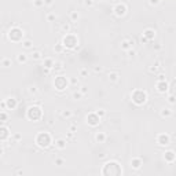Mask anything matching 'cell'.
<instances>
[{"label":"cell","instance_id":"cell-49","mask_svg":"<svg viewBox=\"0 0 176 176\" xmlns=\"http://www.w3.org/2000/svg\"><path fill=\"white\" fill-rule=\"evenodd\" d=\"M157 81H165L167 80V77H165V75L164 73H157Z\"/></svg>","mask_w":176,"mask_h":176},{"label":"cell","instance_id":"cell-12","mask_svg":"<svg viewBox=\"0 0 176 176\" xmlns=\"http://www.w3.org/2000/svg\"><path fill=\"white\" fill-rule=\"evenodd\" d=\"M144 37H146L149 42H153V40L155 39V36H157V30L154 29V28H146V29L143 30V33H142Z\"/></svg>","mask_w":176,"mask_h":176},{"label":"cell","instance_id":"cell-26","mask_svg":"<svg viewBox=\"0 0 176 176\" xmlns=\"http://www.w3.org/2000/svg\"><path fill=\"white\" fill-rule=\"evenodd\" d=\"M21 45L24 50H33V40L32 39H24L21 42Z\"/></svg>","mask_w":176,"mask_h":176},{"label":"cell","instance_id":"cell-19","mask_svg":"<svg viewBox=\"0 0 176 176\" xmlns=\"http://www.w3.org/2000/svg\"><path fill=\"white\" fill-rule=\"evenodd\" d=\"M29 58H32V59L35 61V62H39V61H42L43 58H44V54H43V51H42V50H35Z\"/></svg>","mask_w":176,"mask_h":176},{"label":"cell","instance_id":"cell-52","mask_svg":"<svg viewBox=\"0 0 176 176\" xmlns=\"http://www.w3.org/2000/svg\"><path fill=\"white\" fill-rule=\"evenodd\" d=\"M139 39H140V43H142V44H147V43H150L149 40H147L146 37L143 36V35H140V37H139Z\"/></svg>","mask_w":176,"mask_h":176},{"label":"cell","instance_id":"cell-31","mask_svg":"<svg viewBox=\"0 0 176 176\" xmlns=\"http://www.w3.org/2000/svg\"><path fill=\"white\" fill-rule=\"evenodd\" d=\"M68 81H69V84L72 87H75V88H78V87H80V78L78 77H70Z\"/></svg>","mask_w":176,"mask_h":176},{"label":"cell","instance_id":"cell-36","mask_svg":"<svg viewBox=\"0 0 176 176\" xmlns=\"http://www.w3.org/2000/svg\"><path fill=\"white\" fill-rule=\"evenodd\" d=\"M129 48H132V47H131V44H129L128 39L125 37V39H124V40L121 42V50H122V51H128Z\"/></svg>","mask_w":176,"mask_h":176},{"label":"cell","instance_id":"cell-33","mask_svg":"<svg viewBox=\"0 0 176 176\" xmlns=\"http://www.w3.org/2000/svg\"><path fill=\"white\" fill-rule=\"evenodd\" d=\"M83 98H84V95L78 90H76V91L72 92V99H75V101H81Z\"/></svg>","mask_w":176,"mask_h":176},{"label":"cell","instance_id":"cell-34","mask_svg":"<svg viewBox=\"0 0 176 176\" xmlns=\"http://www.w3.org/2000/svg\"><path fill=\"white\" fill-rule=\"evenodd\" d=\"M127 52V57L129 58V59H134V58H136V55H138V51L135 50V48H129L128 51H125Z\"/></svg>","mask_w":176,"mask_h":176},{"label":"cell","instance_id":"cell-7","mask_svg":"<svg viewBox=\"0 0 176 176\" xmlns=\"http://www.w3.org/2000/svg\"><path fill=\"white\" fill-rule=\"evenodd\" d=\"M69 85L68 78H65L63 76H57L54 80V87L57 91H65Z\"/></svg>","mask_w":176,"mask_h":176},{"label":"cell","instance_id":"cell-1","mask_svg":"<svg viewBox=\"0 0 176 176\" xmlns=\"http://www.w3.org/2000/svg\"><path fill=\"white\" fill-rule=\"evenodd\" d=\"M24 29L19 28V25H14L8 32V39L14 43H21L24 40Z\"/></svg>","mask_w":176,"mask_h":176},{"label":"cell","instance_id":"cell-8","mask_svg":"<svg viewBox=\"0 0 176 176\" xmlns=\"http://www.w3.org/2000/svg\"><path fill=\"white\" fill-rule=\"evenodd\" d=\"M155 142H157L158 146H169L171 144V136L167 134H158L157 136H155Z\"/></svg>","mask_w":176,"mask_h":176},{"label":"cell","instance_id":"cell-54","mask_svg":"<svg viewBox=\"0 0 176 176\" xmlns=\"http://www.w3.org/2000/svg\"><path fill=\"white\" fill-rule=\"evenodd\" d=\"M0 109H2V110H7L6 109V102H0Z\"/></svg>","mask_w":176,"mask_h":176},{"label":"cell","instance_id":"cell-10","mask_svg":"<svg viewBox=\"0 0 176 176\" xmlns=\"http://www.w3.org/2000/svg\"><path fill=\"white\" fill-rule=\"evenodd\" d=\"M142 165H143V160L140 157H132L131 161H129V167L134 171H139L142 168Z\"/></svg>","mask_w":176,"mask_h":176},{"label":"cell","instance_id":"cell-55","mask_svg":"<svg viewBox=\"0 0 176 176\" xmlns=\"http://www.w3.org/2000/svg\"><path fill=\"white\" fill-rule=\"evenodd\" d=\"M4 154V147L3 146H0V157Z\"/></svg>","mask_w":176,"mask_h":176},{"label":"cell","instance_id":"cell-32","mask_svg":"<svg viewBox=\"0 0 176 176\" xmlns=\"http://www.w3.org/2000/svg\"><path fill=\"white\" fill-rule=\"evenodd\" d=\"M0 65L3 66V68H11V66H12L11 58H3V59L0 61Z\"/></svg>","mask_w":176,"mask_h":176},{"label":"cell","instance_id":"cell-9","mask_svg":"<svg viewBox=\"0 0 176 176\" xmlns=\"http://www.w3.org/2000/svg\"><path fill=\"white\" fill-rule=\"evenodd\" d=\"M101 120L102 118L95 113V111H91V113L87 114V122H88V125H91V127H96L99 122H101Z\"/></svg>","mask_w":176,"mask_h":176},{"label":"cell","instance_id":"cell-15","mask_svg":"<svg viewBox=\"0 0 176 176\" xmlns=\"http://www.w3.org/2000/svg\"><path fill=\"white\" fill-rule=\"evenodd\" d=\"M120 73L117 72V70H110V72L108 73V80H109V83H113V84H116V83H118L120 81Z\"/></svg>","mask_w":176,"mask_h":176},{"label":"cell","instance_id":"cell-28","mask_svg":"<svg viewBox=\"0 0 176 176\" xmlns=\"http://www.w3.org/2000/svg\"><path fill=\"white\" fill-rule=\"evenodd\" d=\"M45 19H47V22H51V24H52V22H55L58 19V15L55 14V12L50 11V12H47V14H45Z\"/></svg>","mask_w":176,"mask_h":176},{"label":"cell","instance_id":"cell-44","mask_svg":"<svg viewBox=\"0 0 176 176\" xmlns=\"http://www.w3.org/2000/svg\"><path fill=\"white\" fill-rule=\"evenodd\" d=\"M77 90H78V91H80V92H81V94H83V95H84V96H85V95H87V94H88V87H87V85H81V84H80V87H78Z\"/></svg>","mask_w":176,"mask_h":176},{"label":"cell","instance_id":"cell-51","mask_svg":"<svg viewBox=\"0 0 176 176\" xmlns=\"http://www.w3.org/2000/svg\"><path fill=\"white\" fill-rule=\"evenodd\" d=\"M102 72H103L102 66H94V73H102Z\"/></svg>","mask_w":176,"mask_h":176},{"label":"cell","instance_id":"cell-48","mask_svg":"<svg viewBox=\"0 0 176 176\" xmlns=\"http://www.w3.org/2000/svg\"><path fill=\"white\" fill-rule=\"evenodd\" d=\"M168 103H169L171 106H173V105H175V95H173V92H171L169 96H168Z\"/></svg>","mask_w":176,"mask_h":176},{"label":"cell","instance_id":"cell-22","mask_svg":"<svg viewBox=\"0 0 176 176\" xmlns=\"http://www.w3.org/2000/svg\"><path fill=\"white\" fill-rule=\"evenodd\" d=\"M59 116L65 120H70L73 116H75V111L70 110V109H65V110H61L59 111Z\"/></svg>","mask_w":176,"mask_h":176},{"label":"cell","instance_id":"cell-16","mask_svg":"<svg viewBox=\"0 0 176 176\" xmlns=\"http://www.w3.org/2000/svg\"><path fill=\"white\" fill-rule=\"evenodd\" d=\"M4 102H6V109H7V110H15L17 106H18V101H17L15 98H7Z\"/></svg>","mask_w":176,"mask_h":176},{"label":"cell","instance_id":"cell-20","mask_svg":"<svg viewBox=\"0 0 176 176\" xmlns=\"http://www.w3.org/2000/svg\"><path fill=\"white\" fill-rule=\"evenodd\" d=\"M17 62L22 63V65L28 63L29 62V55L25 54V52H18V54H17Z\"/></svg>","mask_w":176,"mask_h":176},{"label":"cell","instance_id":"cell-27","mask_svg":"<svg viewBox=\"0 0 176 176\" xmlns=\"http://www.w3.org/2000/svg\"><path fill=\"white\" fill-rule=\"evenodd\" d=\"M164 160L167 162H169V164H172L173 160H175V153H173V150H169V151L164 153Z\"/></svg>","mask_w":176,"mask_h":176},{"label":"cell","instance_id":"cell-29","mask_svg":"<svg viewBox=\"0 0 176 176\" xmlns=\"http://www.w3.org/2000/svg\"><path fill=\"white\" fill-rule=\"evenodd\" d=\"M63 51H65V47H63L62 42L59 40V42H58L57 44L54 45V52H55V54H62Z\"/></svg>","mask_w":176,"mask_h":176},{"label":"cell","instance_id":"cell-21","mask_svg":"<svg viewBox=\"0 0 176 176\" xmlns=\"http://www.w3.org/2000/svg\"><path fill=\"white\" fill-rule=\"evenodd\" d=\"M54 62L55 61L50 57H45L42 59V63H43V66H44V69H50V70L52 69V66H54Z\"/></svg>","mask_w":176,"mask_h":176},{"label":"cell","instance_id":"cell-18","mask_svg":"<svg viewBox=\"0 0 176 176\" xmlns=\"http://www.w3.org/2000/svg\"><path fill=\"white\" fill-rule=\"evenodd\" d=\"M160 116H161L162 118H172L173 110L171 108H162L161 110H160Z\"/></svg>","mask_w":176,"mask_h":176},{"label":"cell","instance_id":"cell-35","mask_svg":"<svg viewBox=\"0 0 176 176\" xmlns=\"http://www.w3.org/2000/svg\"><path fill=\"white\" fill-rule=\"evenodd\" d=\"M54 164H55V165H58V167H62V165L65 164V158L61 157V155H55V158H54Z\"/></svg>","mask_w":176,"mask_h":176},{"label":"cell","instance_id":"cell-41","mask_svg":"<svg viewBox=\"0 0 176 176\" xmlns=\"http://www.w3.org/2000/svg\"><path fill=\"white\" fill-rule=\"evenodd\" d=\"M116 118H113V116L109 117V124H113V125H116V124H118L120 121H121V117L120 116H114Z\"/></svg>","mask_w":176,"mask_h":176},{"label":"cell","instance_id":"cell-23","mask_svg":"<svg viewBox=\"0 0 176 176\" xmlns=\"http://www.w3.org/2000/svg\"><path fill=\"white\" fill-rule=\"evenodd\" d=\"M63 66H65V63H63L62 61H55L54 66H52V69H51V70H54L55 75H58L59 72H62V70H63Z\"/></svg>","mask_w":176,"mask_h":176},{"label":"cell","instance_id":"cell-14","mask_svg":"<svg viewBox=\"0 0 176 176\" xmlns=\"http://www.w3.org/2000/svg\"><path fill=\"white\" fill-rule=\"evenodd\" d=\"M52 143H54V146H55V149H57V150H65L68 140L63 139V138H58V139L52 140Z\"/></svg>","mask_w":176,"mask_h":176},{"label":"cell","instance_id":"cell-40","mask_svg":"<svg viewBox=\"0 0 176 176\" xmlns=\"http://www.w3.org/2000/svg\"><path fill=\"white\" fill-rule=\"evenodd\" d=\"M83 4L85 8H94L95 7V0H84Z\"/></svg>","mask_w":176,"mask_h":176},{"label":"cell","instance_id":"cell-24","mask_svg":"<svg viewBox=\"0 0 176 176\" xmlns=\"http://www.w3.org/2000/svg\"><path fill=\"white\" fill-rule=\"evenodd\" d=\"M69 21L72 24H77L80 21V12L78 11H70L69 12Z\"/></svg>","mask_w":176,"mask_h":176},{"label":"cell","instance_id":"cell-3","mask_svg":"<svg viewBox=\"0 0 176 176\" xmlns=\"http://www.w3.org/2000/svg\"><path fill=\"white\" fill-rule=\"evenodd\" d=\"M131 98H132V102H134L135 105L140 106V105L146 103L147 92H146V91H143V90H135L134 92H131Z\"/></svg>","mask_w":176,"mask_h":176},{"label":"cell","instance_id":"cell-37","mask_svg":"<svg viewBox=\"0 0 176 176\" xmlns=\"http://www.w3.org/2000/svg\"><path fill=\"white\" fill-rule=\"evenodd\" d=\"M28 92L32 96H36L37 94H39V88H37V85H30L29 88H28Z\"/></svg>","mask_w":176,"mask_h":176},{"label":"cell","instance_id":"cell-4","mask_svg":"<svg viewBox=\"0 0 176 176\" xmlns=\"http://www.w3.org/2000/svg\"><path fill=\"white\" fill-rule=\"evenodd\" d=\"M61 42L65 48H76V45L78 44V37L73 33H66Z\"/></svg>","mask_w":176,"mask_h":176},{"label":"cell","instance_id":"cell-53","mask_svg":"<svg viewBox=\"0 0 176 176\" xmlns=\"http://www.w3.org/2000/svg\"><path fill=\"white\" fill-rule=\"evenodd\" d=\"M12 139L15 140V143H17V142H19V140L22 139V135H19V134H15L14 136H12Z\"/></svg>","mask_w":176,"mask_h":176},{"label":"cell","instance_id":"cell-17","mask_svg":"<svg viewBox=\"0 0 176 176\" xmlns=\"http://www.w3.org/2000/svg\"><path fill=\"white\" fill-rule=\"evenodd\" d=\"M94 139H95L96 143H105L106 140H108V135L105 134V132H95V135H94Z\"/></svg>","mask_w":176,"mask_h":176},{"label":"cell","instance_id":"cell-42","mask_svg":"<svg viewBox=\"0 0 176 176\" xmlns=\"http://www.w3.org/2000/svg\"><path fill=\"white\" fill-rule=\"evenodd\" d=\"M32 3H33V7H35V8H43V7H44V2H43V0H33Z\"/></svg>","mask_w":176,"mask_h":176},{"label":"cell","instance_id":"cell-38","mask_svg":"<svg viewBox=\"0 0 176 176\" xmlns=\"http://www.w3.org/2000/svg\"><path fill=\"white\" fill-rule=\"evenodd\" d=\"M7 121H8V114H7L6 110H2V111H0V122L6 124Z\"/></svg>","mask_w":176,"mask_h":176},{"label":"cell","instance_id":"cell-5","mask_svg":"<svg viewBox=\"0 0 176 176\" xmlns=\"http://www.w3.org/2000/svg\"><path fill=\"white\" fill-rule=\"evenodd\" d=\"M42 106L40 105H37V106H29V109H28V118L33 120V121H37V120L42 118Z\"/></svg>","mask_w":176,"mask_h":176},{"label":"cell","instance_id":"cell-2","mask_svg":"<svg viewBox=\"0 0 176 176\" xmlns=\"http://www.w3.org/2000/svg\"><path fill=\"white\" fill-rule=\"evenodd\" d=\"M51 143H52V138H51V135L48 134V132L40 131L39 134H37V136H36V144L37 146L47 149Z\"/></svg>","mask_w":176,"mask_h":176},{"label":"cell","instance_id":"cell-45","mask_svg":"<svg viewBox=\"0 0 176 176\" xmlns=\"http://www.w3.org/2000/svg\"><path fill=\"white\" fill-rule=\"evenodd\" d=\"M43 2H44V7H47V8L54 7V4H55V0H43Z\"/></svg>","mask_w":176,"mask_h":176},{"label":"cell","instance_id":"cell-39","mask_svg":"<svg viewBox=\"0 0 176 176\" xmlns=\"http://www.w3.org/2000/svg\"><path fill=\"white\" fill-rule=\"evenodd\" d=\"M147 70H149V73H151V75H157V73L160 72L161 69H160L158 66H155L154 63H153L151 66H149V68H147Z\"/></svg>","mask_w":176,"mask_h":176},{"label":"cell","instance_id":"cell-43","mask_svg":"<svg viewBox=\"0 0 176 176\" xmlns=\"http://www.w3.org/2000/svg\"><path fill=\"white\" fill-rule=\"evenodd\" d=\"M77 129H78L77 124H75V122L69 124V128H68V131H69V132H73V134H76V132H77Z\"/></svg>","mask_w":176,"mask_h":176},{"label":"cell","instance_id":"cell-13","mask_svg":"<svg viewBox=\"0 0 176 176\" xmlns=\"http://www.w3.org/2000/svg\"><path fill=\"white\" fill-rule=\"evenodd\" d=\"M10 139V129L8 127L2 125L0 127V142H6Z\"/></svg>","mask_w":176,"mask_h":176},{"label":"cell","instance_id":"cell-6","mask_svg":"<svg viewBox=\"0 0 176 176\" xmlns=\"http://www.w3.org/2000/svg\"><path fill=\"white\" fill-rule=\"evenodd\" d=\"M127 11H128V4H127L125 2H118V3L113 7V12L117 18L124 17V15L127 14Z\"/></svg>","mask_w":176,"mask_h":176},{"label":"cell","instance_id":"cell-56","mask_svg":"<svg viewBox=\"0 0 176 176\" xmlns=\"http://www.w3.org/2000/svg\"><path fill=\"white\" fill-rule=\"evenodd\" d=\"M99 2H105V0H99Z\"/></svg>","mask_w":176,"mask_h":176},{"label":"cell","instance_id":"cell-11","mask_svg":"<svg viewBox=\"0 0 176 176\" xmlns=\"http://www.w3.org/2000/svg\"><path fill=\"white\" fill-rule=\"evenodd\" d=\"M168 88H169V85H168V81H155V90H157V92L160 94H167L168 92Z\"/></svg>","mask_w":176,"mask_h":176},{"label":"cell","instance_id":"cell-46","mask_svg":"<svg viewBox=\"0 0 176 176\" xmlns=\"http://www.w3.org/2000/svg\"><path fill=\"white\" fill-rule=\"evenodd\" d=\"M95 113L98 114L101 118H103V117H106V110L105 109H98V110H95Z\"/></svg>","mask_w":176,"mask_h":176},{"label":"cell","instance_id":"cell-25","mask_svg":"<svg viewBox=\"0 0 176 176\" xmlns=\"http://www.w3.org/2000/svg\"><path fill=\"white\" fill-rule=\"evenodd\" d=\"M59 30H61V33H63V35L70 33V30H72V24H69V22H62L61 26H59Z\"/></svg>","mask_w":176,"mask_h":176},{"label":"cell","instance_id":"cell-30","mask_svg":"<svg viewBox=\"0 0 176 176\" xmlns=\"http://www.w3.org/2000/svg\"><path fill=\"white\" fill-rule=\"evenodd\" d=\"M88 76H90V70L87 68H83V69H80L78 70V78H88Z\"/></svg>","mask_w":176,"mask_h":176},{"label":"cell","instance_id":"cell-57","mask_svg":"<svg viewBox=\"0 0 176 176\" xmlns=\"http://www.w3.org/2000/svg\"><path fill=\"white\" fill-rule=\"evenodd\" d=\"M118 2H122V0H118Z\"/></svg>","mask_w":176,"mask_h":176},{"label":"cell","instance_id":"cell-47","mask_svg":"<svg viewBox=\"0 0 176 176\" xmlns=\"http://www.w3.org/2000/svg\"><path fill=\"white\" fill-rule=\"evenodd\" d=\"M161 2H162V0H149V4L151 7H157V6L161 4Z\"/></svg>","mask_w":176,"mask_h":176},{"label":"cell","instance_id":"cell-50","mask_svg":"<svg viewBox=\"0 0 176 176\" xmlns=\"http://www.w3.org/2000/svg\"><path fill=\"white\" fill-rule=\"evenodd\" d=\"M127 39H128V42H129V44H131V47H132V48H135V44H136V40H135L134 37H131V36H128V37H127Z\"/></svg>","mask_w":176,"mask_h":176}]
</instances>
